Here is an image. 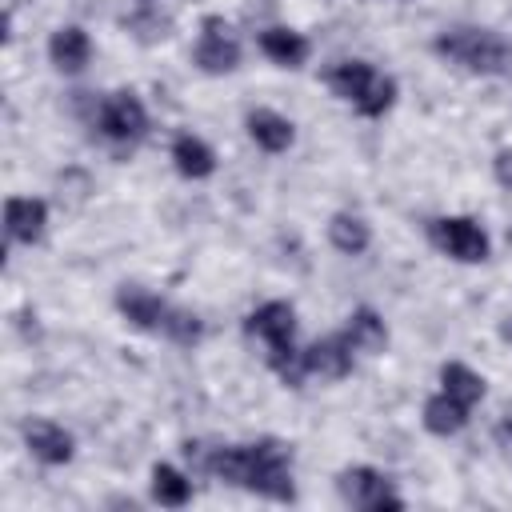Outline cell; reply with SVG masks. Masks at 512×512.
Masks as SVG:
<instances>
[{
  "label": "cell",
  "mask_w": 512,
  "mask_h": 512,
  "mask_svg": "<svg viewBox=\"0 0 512 512\" xmlns=\"http://www.w3.org/2000/svg\"><path fill=\"white\" fill-rule=\"evenodd\" d=\"M436 52L480 76H500L512 64V44L488 28H444L436 36Z\"/></svg>",
  "instance_id": "obj_1"
},
{
  "label": "cell",
  "mask_w": 512,
  "mask_h": 512,
  "mask_svg": "<svg viewBox=\"0 0 512 512\" xmlns=\"http://www.w3.org/2000/svg\"><path fill=\"white\" fill-rule=\"evenodd\" d=\"M328 84L336 96H344L360 116H384L396 100V80L380 76L368 60H340L328 72Z\"/></svg>",
  "instance_id": "obj_2"
},
{
  "label": "cell",
  "mask_w": 512,
  "mask_h": 512,
  "mask_svg": "<svg viewBox=\"0 0 512 512\" xmlns=\"http://www.w3.org/2000/svg\"><path fill=\"white\" fill-rule=\"evenodd\" d=\"M248 456H252V476H248V488L268 496V500H292L296 488H292V448L280 444V440H256L248 444Z\"/></svg>",
  "instance_id": "obj_3"
},
{
  "label": "cell",
  "mask_w": 512,
  "mask_h": 512,
  "mask_svg": "<svg viewBox=\"0 0 512 512\" xmlns=\"http://www.w3.org/2000/svg\"><path fill=\"white\" fill-rule=\"evenodd\" d=\"M336 488L344 496V504L352 508H372V512H384V508H404V500L392 492V480L368 464H356V468H344L336 476Z\"/></svg>",
  "instance_id": "obj_4"
},
{
  "label": "cell",
  "mask_w": 512,
  "mask_h": 512,
  "mask_svg": "<svg viewBox=\"0 0 512 512\" xmlns=\"http://www.w3.org/2000/svg\"><path fill=\"white\" fill-rule=\"evenodd\" d=\"M196 64L208 76H224L240 64V40L224 16H204L200 40H196Z\"/></svg>",
  "instance_id": "obj_5"
},
{
  "label": "cell",
  "mask_w": 512,
  "mask_h": 512,
  "mask_svg": "<svg viewBox=\"0 0 512 512\" xmlns=\"http://www.w3.org/2000/svg\"><path fill=\"white\" fill-rule=\"evenodd\" d=\"M432 240L452 256V260H464V264H480L488 260V232L468 220V216H440L432 224Z\"/></svg>",
  "instance_id": "obj_6"
},
{
  "label": "cell",
  "mask_w": 512,
  "mask_h": 512,
  "mask_svg": "<svg viewBox=\"0 0 512 512\" xmlns=\"http://www.w3.org/2000/svg\"><path fill=\"white\" fill-rule=\"evenodd\" d=\"M100 132L108 140H140L148 132V112L132 92H116L100 108Z\"/></svg>",
  "instance_id": "obj_7"
},
{
  "label": "cell",
  "mask_w": 512,
  "mask_h": 512,
  "mask_svg": "<svg viewBox=\"0 0 512 512\" xmlns=\"http://www.w3.org/2000/svg\"><path fill=\"white\" fill-rule=\"evenodd\" d=\"M48 228V204L40 196H8L4 204V232L16 244H36Z\"/></svg>",
  "instance_id": "obj_8"
},
{
  "label": "cell",
  "mask_w": 512,
  "mask_h": 512,
  "mask_svg": "<svg viewBox=\"0 0 512 512\" xmlns=\"http://www.w3.org/2000/svg\"><path fill=\"white\" fill-rule=\"evenodd\" d=\"M24 444H28V452L40 460V464H68L72 460V452H76V440H72V432H64L60 424H52V420H24Z\"/></svg>",
  "instance_id": "obj_9"
},
{
  "label": "cell",
  "mask_w": 512,
  "mask_h": 512,
  "mask_svg": "<svg viewBox=\"0 0 512 512\" xmlns=\"http://www.w3.org/2000/svg\"><path fill=\"white\" fill-rule=\"evenodd\" d=\"M352 352L356 348L348 344V336H324V340H316V344L304 348V368H308V376L340 380L352 368Z\"/></svg>",
  "instance_id": "obj_10"
},
{
  "label": "cell",
  "mask_w": 512,
  "mask_h": 512,
  "mask_svg": "<svg viewBox=\"0 0 512 512\" xmlns=\"http://www.w3.org/2000/svg\"><path fill=\"white\" fill-rule=\"evenodd\" d=\"M244 328H248L252 336H260L268 348H280V344H292L296 312H292V304H284V300H268V304H260V308L244 320Z\"/></svg>",
  "instance_id": "obj_11"
},
{
  "label": "cell",
  "mask_w": 512,
  "mask_h": 512,
  "mask_svg": "<svg viewBox=\"0 0 512 512\" xmlns=\"http://www.w3.org/2000/svg\"><path fill=\"white\" fill-rule=\"evenodd\" d=\"M48 56H52V64H56L60 72L76 76V72L88 64V56H92V40H88L84 28L64 24V28L52 32V40H48Z\"/></svg>",
  "instance_id": "obj_12"
},
{
  "label": "cell",
  "mask_w": 512,
  "mask_h": 512,
  "mask_svg": "<svg viewBox=\"0 0 512 512\" xmlns=\"http://www.w3.org/2000/svg\"><path fill=\"white\" fill-rule=\"evenodd\" d=\"M248 136L264 152H288L292 140H296V128H292L288 116H280L272 108H256V112H248Z\"/></svg>",
  "instance_id": "obj_13"
},
{
  "label": "cell",
  "mask_w": 512,
  "mask_h": 512,
  "mask_svg": "<svg viewBox=\"0 0 512 512\" xmlns=\"http://www.w3.org/2000/svg\"><path fill=\"white\" fill-rule=\"evenodd\" d=\"M116 308H120L136 328H160V324H164V312H168V304H164L156 292L140 288V284H124V288L116 292Z\"/></svg>",
  "instance_id": "obj_14"
},
{
  "label": "cell",
  "mask_w": 512,
  "mask_h": 512,
  "mask_svg": "<svg viewBox=\"0 0 512 512\" xmlns=\"http://www.w3.org/2000/svg\"><path fill=\"white\" fill-rule=\"evenodd\" d=\"M172 164H176L180 176H188V180H204V176L216 172V152H212L200 136L184 132V136L172 140Z\"/></svg>",
  "instance_id": "obj_15"
},
{
  "label": "cell",
  "mask_w": 512,
  "mask_h": 512,
  "mask_svg": "<svg viewBox=\"0 0 512 512\" xmlns=\"http://www.w3.org/2000/svg\"><path fill=\"white\" fill-rule=\"evenodd\" d=\"M260 52L284 68H300L308 60V40L296 28H264L260 32Z\"/></svg>",
  "instance_id": "obj_16"
},
{
  "label": "cell",
  "mask_w": 512,
  "mask_h": 512,
  "mask_svg": "<svg viewBox=\"0 0 512 512\" xmlns=\"http://www.w3.org/2000/svg\"><path fill=\"white\" fill-rule=\"evenodd\" d=\"M328 240H332L336 252H344V256H360V252L372 244V228H368L356 212H336V216L328 220Z\"/></svg>",
  "instance_id": "obj_17"
},
{
  "label": "cell",
  "mask_w": 512,
  "mask_h": 512,
  "mask_svg": "<svg viewBox=\"0 0 512 512\" xmlns=\"http://www.w3.org/2000/svg\"><path fill=\"white\" fill-rule=\"evenodd\" d=\"M464 424H468V404L452 400L448 392H440V396H432L424 404V428L432 436H456Z\"/></svg>",
  "instance_id": "obj_18"
},
{
  "label": "cell",
  "mask_w": 512,
  "mask_h": 512,
  "mask_svg": "<svg viewBox=\"0 0 512 512\" xmlns=\"http://www.w3.org/2000/svg\"><path fill=\"white\" fill-rule=\"evenodd\" d=\"M344 336H348V344L356 352H380L388 344V328H384V320L372 308H356L348 316V332Z\"/></svg>",
  "instance_id": "obj_19"
},
{
  "label": "cell",
  "mask_w": 512,
  "mask_h": 512,
  "mask_svg": "<svg viewBox=\"0 0 512 512\" xmlns=\"http://www.w3.org/2000/svg\"><path fill=\"white\" fill-rule=\"evenodd\" d=\"M440 384H444V392L452 396V400H460V404H476V400H484V376L480 372H472L468 364H460V360H448L444 368H440Z\"/></svg>",
  "instance_id": "obj_20"
},
{
  "label": "cell",
  "mask_w": 512,
  "mask_h": 512,
  "mask_svg": "<svg viewBox=\"0 0 512 512\" xmlns=\"http://www.w3.org/2000/svg\"><path fill=\"white\" fill-rule=\"evenodd\" d=\"M152 496L164 508H184L192 500V480L184 472H176L172 464H156L152 468Z\"/></svg>",
  "instance_id": "obj_21"
},
{
  "label": "cell",
  "mask_w": 512,
  "mask_h": 512,
  "mask_svg": "<svg viewBox=\"0 0 512 512\" xmlns=\"http://www.w3.org/2000/svg\"><path fill=\"white\" fill-rule=\"evenodd\" d=\"M160 328H164L176 344H196V340H200V332H204V328H200V320H196L192 312H184V308H168Z\"/></svg>",
  "instance_id": "obj_22"
},
{
  "label": "cell",
  "mask_w": 512,
  "mask_h": 512,
  "mask_svg": "<svg viewBox=\"0 0 512 512\" xmlns=\"http://www.w3.org/2000/svg\"><path fill=\"white\" fill-rule=\"evenodd\" d=\"M492 172H496L500 188H508V192H512V148L496 152V160H492Z\"/></svg>",
  "instance_id": "obj_23"
},
{
  "label": "cell",
  "mask_w": 512,
  "mask_h": 512,
  "mask_svg": "<svg viewBox=\"0 0 512 512\" xmlns=\"http://www.w3.org/2000/svg\"><path fill=\"white\" fill-rule=\"evenodd\" d=\"M500 336H504V340H512V316H508V320L500 324Z\"/></svg>",
  "instance_id": "obj_24"
}]
</instances>
